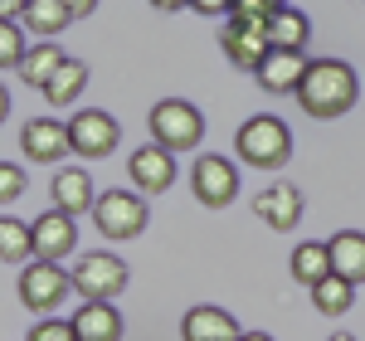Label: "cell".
I'll return each mask as SVG.
<instances>
[{
    "mask_svg": "<svg viewBox=\"0 0 365 341\" xmlns=\"http://www.w3.org/2000/svg\"><path fill=\"white\" fill-rule=\"evenodd\" d=\"M190 10H200V15H225L229 5H225V0H195Z\"/></svg>",
    "mask_w": 365,
    "mask_h": 341,
    "instance_id": "cell-31",
    "label": "cell"
},
{
    "mask_svg": "<svg viewBox=\"0 0 365 341\" xmlns=\"http://www.w3.org/2000/svg\"><path fill=\"white\" fill-rule=\"evenodd\" d=\"M88 88V63L83 58H63V68H58L54 78H49V88H44V103L49 108H68V103H78Z\"/></svg>",
    "mask_w": 365,
    "mask_h": 341,
    "instance_id": "cell-22",
    "label": "cell"
},
{
    "mask_svg": "<svg viewBox=\"0 0 365 341\" xmlns=\"http://www.w3.org/2000/svg\"><path fill=\"white\" fill-rule=\"evenodd\" d=\"M234 151H239V161L253 166V170H278V166H287V156H292V132H287L282 117L253 113L249 122H239Z\"/></svg>",
    "mask_w": 365,
    "mask_h": 341,
    "instance_id": "cell-2",
    "label": "cell"
},
{
    "mask_svg": "<svg viewBox=\"0 0 365 341\" xmlns=\"http://www.w3.org/2000/svg\"><path fill=\"white\" fill-rule=\"evenodd\" d=\"M146 127H151V146H161L170 156H180V151H195L205 142V117H200L195 103H185V98H161L151 117H146Z\"/></svg>",
    "mask_w": 365,
    "mask_h": 341,
    "instance_id": "cell-3",
    "label": "cell"
},
{
    "mask_svg": "<svg viewBox=\"0 0 365 341\" xmlns=\"http://www.w3.org/2000/svg\"><path fill=\"white\" fill-rule=\"evenodd\" d=\"M63 49H58V44H49V39H39V44H29V54H25V63H20V68H15V73H20V78H25L29 88H39V93H44V88H49V78H54L58 68H63Z\"/></svg>",
    "mask_w": 365,
    "mask_h": 341,
    "instance_id": "cell-21",
    "label": "cell"
},
{
    "mask_svg": "<svg viewBox=\"0 0 365 341\" xmlns=\"http://www.w3.org/2000/svg\"><path fill=\"white\" fill-rule=\"evenodd\" d=\"M327 341H356V337H351V332H331Z\"/></svg>",
    "mask_w": 365,
    "mask_h": 341,
    "instance_id": "cell-35",
    "label": "cell"
},
{
    "mask_svg": "<svg viewBox=\"0 0 365 341\" xmlns=\"http://www.w3.org/2000/svg\"><path fill=\"white\" fill-rule=\"evenodd\" d=\"M5 117H10V88L0 83V127H5Z\"/></svg>",
    "mask_w": 365,
    "mask_h": 341,
    "instance_id": "cell-33",
    "label": "cell"
},
{
    "mask_svg": "<svg viewBox=\"0 0 365 341\" xmlns=\"http://www.w3.org/2000/svg\"><path fill=\"white\" fill-rule=\"evenodd\" d=\"M68 283H73V292H78L83 302H113L117 292H127L132 273H127V263L117 254H103V249H98V254H83L73 263Z\"/></svg>",
    "mask_w": 365,
    "mask_h": 341,
    "instance_id": "cell-4",
    "label": "cell"
},
{
    "mask_svg": "<svg viewBox=\"0 0 365 341\" xmlns=\"http://www.w3.org/2000/svg\"><path fill=\"white\" fill-rule=\"evenodd\" d=\"M127 170H132V190L137 195H161L175 185V156L161 151V146H137L127 156Z\"/></svg>",
    "mask_w": 365,
    "mask_h": 341,
    "instance_id": "cell-11",
    "label": "cell"
},
{
    "mask_svg": "<svg viewBox=\"0 0 365 341\" xmlns=\"http://www.w3.org/2000/svg\"><path fill=\"white\" fill-rule=\"evenodd\" d=\"M268 49H282V54H307V39H312V20L302 10H292V5H282L278 15L268 20Z\"/></svg>",
    "mask_w": 365,
    "mask_h": 341,
    "instance_id": "cell-19",
    "label": "cell"
},
{
    "mask_svg": "<svg viewBox=\"0 0 365 341\" xmlns=\"http://www.w3.org/2000/svg\"><path fill=\"white\" fill-rule=\"evenodd\" d=\"M327 254H331V273L346 278V283L356 287L365 283V229H341L327 239Z\"/></svg>",
    "mask_w": 365,
    "mask_h": 341,
    "instance_id": "cell-18",
    "label": "cell"
},
{
    "mask_svg": "<svg viewBox=\"0 0 365 341\" xmlns=\"http://www.w3.org/2000/svg\"><path fill=\"white\" fill-rule=\"evenodd\" d=\"M29 244H34V258H44V263H63V258L78 249V225L49 205L39 220H29Z\"/></svg>",
    "mask_w": 365,
    "mask_h": 341,
    "instance_id": "cell-9",
    "label": "cell"
},
{
    "mask_svg": "<svg viewBox=\"0 0 365 341\" xmlns=\"http://www.w3.org/2000/svg\"><path fill=\"white\" fill-rule=\"evenodd\" d=\"M29 341H78V337H73V322L49 317V322H34V327H29Z\"/></svg>",
    "mask_w": 365,
    "mask_h": 341,
    "instance_id": "cell-29",
    "label": "cell"
},
{
    "mask_svg": "<svg viewBox=\"0 0 365 341\" xmlns=\"http://www.w3.org/2000/svg\"><path fill=\"white\" fill-rule=\"evenodd\" d=\"M239 322L225 312V307H210V302H200L190 312L180 317V341H239Z\"/></svg>",
    "mask_w": 365,
    "mask_h": 341,
    "instance_id": "cell-16",
    "label": "cell"
},
{
    "mask_svg": "<svg viewBox=\"0 0 365 341\" xmlns=\"http://www.w3.org/2000/svg\"><path fill=\"white\" fill-rule=\"evenodd\" d=\"M34 244H29V225L15 215H0V263H29Z\"/></svg>",
    "mask_w": 365,
    "mask_h": 341,
    "instance_id": "cell-25",
    "label": "cell"
},
{
    "mask_svg": "<svg viewBox=\"0 0 365 341\" xmlns=\"http://www.w3.org/2000/svg\"><path fill=\"white\" fill-rule=\"evenodd\" d=\"M20 151H25L29 161H39V166H58L63 156H73L68 151V122H58V117H29L25 127H20Z\"/></svg>",
    "mask_w": 365,
    "mask_h": 341,
    "instance_id": "cell-10",
    "label": "cell"
},
{
    "mask_svg": "<svg viewBox=\"0 0 365 341\" xmlns=\"http://www.w3.org/2000/svg\"><path fill=\"white\" fill-rule=\"evenodd\" d=\"M307 63L312 58L307 54H282V49H268V58L258 63V88L263 93H278V98H297V88H302V78H307Z\"/></svg>",
    "mask_w": 365,
    "mask_h": 341,
    "instance_id": "cell-14",
    "label": "cell"
},
{
    "mask_svg": "<svg viewBox=\"0 0 365 341\" xmlns=\"http://www.w3.org/2000/svg\"><path fill=\"white\" fill-rule=\"evenodd\" d=\"M282 10V0H234L229 5V20L234 25H253V29H268V20Z\"/></svg>",
    "mask_w": 365,
    "mask_h": 341,
    "instance_id": "cell-26",
    "label": "cell"
},
{
    "mask_svg": "<svg viewBox=\"0 0 365 341\" xmlns=\"http://www.w3.org/2000/svg\"><path fill=\"white\" fill-rule=\"evenodd\" d=\"M253 215H258L268 229L287 234V229L302 225V190H297V185H287V180H278V185H268V190H258V195H253Z\"/></svg>",
    "mask_w": 365,
    "mask_h": 341,
    "instance_id": "cell-12",
    "label": "cell"
},
{
    "mask_svg": "<svg viewBox=\"0 0 365 341\" xmlns=\"http://www.w3.org/2000/svg\"><path fill=\"white\" fill-rule=\"evenodd\" d=\"M356 98H361V78H356V68L346 58H312L307 63V78L297 88V103H302L307 117L336 122V117H346L356 108Z\"/></svg>",
    "mask_w": 365,
    "mask_h": 341,
    "instance_id": "cell-1",
    "label": "cell"
},
{
    "mask_svg": "<svg viewBox=\"0 0 365 341\" xmlns=\"http://www.w3.org/2000/svg\"><path fill=\"white\" fill-rule=\"evenodd\" d=\"M25 54H29V39L20 20H0V68H20Z\"/></svg>",
    "mask_w": 365,
    "mask_h": 341,
    "instance_id": "cell-27",
    "label": "cell"
},
{
    "mask_svg": "<svg viewBox=\"0 0 365 341\" xmlns=\"http://www.w3.org/2000/svg\"><path fill=\"white\" fill-rule=\"evenodd\" d=\"M68 25H73L68 0H25V10H20V29H34V34L49 39V44H54Z\"/></svg>",
    "mask_w": 365,
    "mask_h": 341,
    "instance_id": "cell-20",
    "label": "cell"
},
{
    "mask_svg": "<svg viewBox=\"0 0 365 341\" xmlns=\"http://www.w3.org/2000/svg\"><path fill=\"white\" fill-rule=\"evenodd\" d=\"M73 322V337L78 341H122V312L113 302H78V312L68 317Z\"/></svg>",
    "mask_w": 365,
    "mask_h": 341,
    "instance_id": "cell-17",
    "label": "cell"
},
{
    "mask_svg": "<svg viewBox=\"0 0 365 341\" xmlns=\"http://www.w3.org/2000/svg\"><path fill=\"white\" fill-rule=\"evenodd\" d=\"M73 292L68 283V273L58 268V263H44V258H29L25 268H20V302H25L29 312L39 317H54L63 307V297Z\"/></svg>",
    "mask_w": 365,
    "mask_h": 341,
    "instance_id": "cell-7",
    "label": "cell"
},
{
    "mask_svg": "<svg viewBox=\"0 0 365 341\" xmlns=\"http://www.w3.org/2000/svg\"><path fill=\"white\" fill-rule=\"evenodd\" d=\"M29 175L25 166H15V161H0V205H15V200L25 195Z\"/></svg>",
    "mask_w": 365,
    "mask_h": 341,
    "instance_id": "cell-28",
    "label": "cell"
},
{
    "mask_svg": "<svg viewBox=\"0 0 365 341\" xmlns=\"http://www.w3.org/2000/svg\"><path fill=\"white\" fill-rule=\"evenodd\" d=\"M151 220V205L137 190H103L93 200V225L103 239H137Z\"/></svg>",
    "mask_w": 365,
    "mask_h": 341,
    "instance_id": "cell-5",
    "label": "cell"
},
{
    "mask_svg": "<svg viewBox=\"0 0 365 341\" xmlns=\"http://www.w3.org/2000/svg\"><path fill=\"white\" fill-rule=\"evenodd\" d=\"M307 292H312V307H317L322 317H346V312H351V302H356V287L346 283V278H336V273L322 278L317 287H307Z\"/></svg>",
    "mask_w": 365,
    "mask_h": 341,
    "instance_id": "cell-24",
    "label": "cell"
},
{
    "mask_svg": "<svg viewBox=\"0 0 365 341\" xmlns=\"http://www.w3.org/2000/svg\"><path fill=\"white\" fill-rule=\"evenodd\" d=\"M190 190H195L200 205H210V210H225L234 205L239 195V166L229 161V156H195V166H190Z\"/></svg>",
    "mask_w": 365,
    "mask_h": 341,
    "instance_id": "cell-8",
    "label": "cell"
},
{
    "mask_svg": "<svg viewBox=\"0 0 365 341\" xmlns=\"http://www.w3.org/2000/svg\"><path fill=\"white\" fill-rule=\"evenodd\" d=\"M220 49H225V58L234 63V68L258 73V63L268 58V34L253 29V25H234V20H229L225 34H220Z\"/></svg>",
    "mask_w": 365,
    "mask_h": 341,
    "instance_id": "cell-15",
    "label": "cell"
},
{
    "mask_svg": "<svg viewBox=\"0 0 365 341\" xmlns=\"http://www.w3.org/2000/svg\"><path fill=\"white\" fill-rule=\"evenodd\" d=\"M292 278L297 283L317 287L322 278H331V254H327V239H307L292 249Z\"/></svg>",
    "mask_w": 365,
    "mask_h": 341,
    "instance_id": "cell-23",
    "label": "cell"
},
{
    "mask_svg": "<svg viewBox=\"0 0 365 341\" xmlns=\"http://www.w3.org/2000/svg\"><path fill=\"white\" fill-rule=\"evenodd\" d=\"M239 341H273V337H268V332H244Z\"/></svg>",
    "mask_w": 365,
    "mask_h": 341,
    "instance_id": "cell-34",
    "label": "cell"
},
{
    "mask_svg": "<svg viewBox=\"0 0 365 341\" xmlns=\"http://www.w3.org/2000/svg\"><path fill=\"white\" fill-rule=\"evenodd\" d=\"M49 200H54L58 215H68V220H78V215H93V175L83 166H63L54 170V180H49Z\"/></svg>",
    "mask_w": 365,
    "mask_h": 341,
    "instance_id": "cell-13",
    "label": "cell"
},
{
    "mask_svg": "<svg viewBox=\"0 0 365 341\" xmlns=\"http://www.w3.org/2000/svg\"><path fill=\"white\" fill-rule=\"evenodd\" d=\"M122 146V127H117L113 113L103 108H78L68 117V151L83 156V161H103Z\"/></svg>",
    "mask_w": 365,
    "mask_h": 341,
    "instance_id": "cell-6",
    "label": "cell"
},
{
    "mask_svg": "<svg viewBox=\"0 0 365 341\" xmlns=\"http://www.w3.org/2000/svg\"><path fill=\"white\" fill-rule=\"evenodd\" d=\"M20 10H25V0H0V20H20Z\"/></svg>",
    "mask_w": 365,
    "mask_h": 341,
    "instance_id": "cell-32",
    "label": "cell"
},
{
    "mask_svg": "<svg viewBox=\"0 0 365 341\" xmlns=\"http://www.w3.org/2000/svg\"><path fill=\"white\" fill-rule=\"evenodd\" d=\"M93 10H98V0H68V15H73V20H83Z\"/></svg>",
    "mask_w": 365,
    "mask_h": 341,
    "instance_id": "cell-30",
    "label": "cell"
}]
</instances>
